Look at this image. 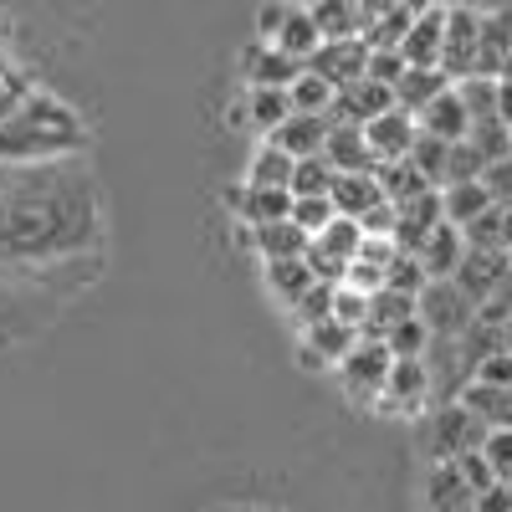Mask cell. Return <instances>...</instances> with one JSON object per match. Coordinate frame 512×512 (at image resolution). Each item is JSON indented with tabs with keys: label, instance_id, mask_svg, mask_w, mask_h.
<instances>
[{
	"label": "cell",
	"instance_id": "obj_21",
	"mask_svg": "<svg viewBox=\"0 0 512 512\" xmlns=\"http://www.w3.org/2000/svg\"><path fill=\"white\" fill-rule=\"evenodd\" d=\"M415 318V297H400V292H374L369 297V318H364V328H359V338H369V344H384L400 323H410Z\"/></svg>",
	"mask_w": 512,
	"mask_h": 512
},
{
	"label": "cell",
	"instance_id": "obj_11",
	"mask_svg": "<svg viewBox=\"0 0 512 512\" xmlns=\"http://www.w3.org/2000/svg\"><path fill=\"white\" fill-rule=\"evenodd\" d=\"M512 62V11H482V36H477V62L472 77L502 82Z\"/></svg>",
	"mask_w": 512,
	"mask_h": 512
},
{
	"label": "cell",
	"instance_id": "obj_58",
	"mask_svg": "<svg viewBox=\"0 0 512 512\" xmlns=\"http://www.w3.org/2000/svg\"><path fill=\"white\" fill-rule=\"evenodd\" d=\"M502 354H512V323H502Z\"/></svg>",
	"mask_w": 512,
	"mask_h": 512
},
{
	"label": "cell",
	"instance_id": "obj_17",
	"mask_svg": "<svg viewBox=\"0 0 512 512\" xmlns=\"http://www.w3.org/2000/svg\"><path fill=\"white\" fill-rule=\"evenodd\" d=\"M231 205L241 210L246 231H262V226L292 221V190H251V185H241V190L231 195Z\"/></svg>",
	"mask_w": 512,
	"mask_h": 512
},
{
	"label": "cell",
	"instance_id": "obj_1",
	"mask_svg": "<svg viewBox=\"0 0 512 512\" xmlns=\"http://www.w3.org/2000/svg\"><path fill=\"white\" fill-rule=\"evenodd\" d=\"M82 144V123L67 103L31 93L6 123H0V159H52Z\"/></svg>",
	"mask_w": 512,
	"mask_h": 512
},
{
	"label": "cell",
	"instance_id": "obj_20",
	"mask_svg": "<svg viewBox=\"0 0 512 512\" xmlns=\"http://www.w3.org/2000/svg\"><path fill=\"white\" fill-rule=\"evenodd\" d=\"M461 256H466L461 231H456L451 221H441V226L431 231V241L420 246V267H425V277H431V282H451L456 267H461Z\"/></svg>",
	"mask_w": 512,
	"mask_h": 512
},
{
	"label": "cell",
	"instance_id": "obj_39",
	"mask_svg": "<svg viewBox=\"0 0 512 512\" xmlns=\"http://www.w3.org/2000/svg\"><path fill=\"white\" fill-rule=\"evenodd\" d=\"M487 175V159L472 149V144H451V159H446V190L451 185H472V180H482Z\"/></svg>",
	"mask_w": 512,
	"mask_h": 512
},
{
	"label": "cell",
	"instance_id": "obj_19",
	"mask_svg": "<svg viewBox=\"0 0 512 512\" xmlns=\"http://www.w3.org/2000/svg\"><path fill=\"white\" fill-rule=\"evenodd\" d=\"M328 200H333V216H344V221H364L374 205H384V190H379V180H374V175H338V180H333V190H328Z\"/></svg>",
	"mask_w": 512,
	"mask_h": 512
},
{
	"label": "cell",
	"instance_id": "obj_47",
	"mask_svg": "<svg viewBox=\"0 0 512 512\" xmlns=\"http://www.w3.org/2000/svg\"><path fill=\"white\" fill-rule=\"evenodd\" d=\"M364 77L395 93V82L405 77V57H400V52H369V72H364Z\"/></svg>",
	"mask_w": 512,
	"mask_h": 512
},
{
	"label": "cell",
	"instance_id": "obj_37",
	"mask_svg": "<svg viewBox=\"0 0 512 512\" xmlns=\"http://www.w3.org/2000/svg\"><path fill=\"white\" fill-rule=\"evenodd\" d=\"M267 282H272V292L282 297V303L292 308L297 297H303V292L313 287V272H308L303 256H297V262H267Z\"/></svg>",
	"mask_w": 512,
	"mask_h": 512
},
{
	"label": "cell",
	"instance_id": "obj_6",
	"mask_svg": "<svg viewBox=\"0 0 512 512\" xmlns=\"http://www.w3.org/2000/svg\"><path fill=\"white\" fill-rule=\"evenodd\" d=\"M308 72H318L333 93L364 82V72H369V47H364V36H354V41H323V47L308 57Z\"/></svg>",
	"mask_w": 512,
	"mask_h": 512
},
{
	"label": "cell",
	"instance_id": "obj_30",
	"mask_svg": "<svg viewBox=\"0 0 512 512\" xmlns=\"http://www.w3.org/2000/svg\"><path fill=\"white\" fill-rule=\"evenodd\" d=\"M246 118H251V128L256 134H277V128L292 118V103H287V93L282 88H246Z\"/></svg>",
	"mask_w": 512,
	"mask_h": 512
},
{
	"label": "cell",
	"instance_id": "obj_5",
	"mask_svg": "<svg viewBox=\"0 0 512 512\" xmlns=\"http://www.w3.org/2000/svg\"><path fill=\"white\" fill-rule=\"evenodd\" d=\"M477 36H482V11H472V6H446L441 72H446L451 82L472 77V62H477Z\"/></svg>",
	"mask_w": 512,
	"mask_h": 512
},
{
	"label": "cell",
	"instance_id": "obj_52",
	"mask_svg": "<svg viewBox=\"0 0 512 512\" xmlns=\"http://www.w3.org/2000/svg\"><path fill=\"white\" fill-rule=\"evenodd\" d=\"M482 185L492 190V200H497V205H512V159L492 164L487 175H482Z\"/></svg>",
	"mask_w": 512,
	"mask_h": 512
},
{
	"label": "cell",
	"instance_id": "obj_18",
	"mask_svg": "<svg viewBox=\"0 0 512 512\" xmlns=\"http://www.w3.org/2000/svg\"><path fill=\"white\" fill-rule=\"evenodd\" d=\"M297 72H303V62L282 57L277 47H267V41H256V47L246 52V88H292Z\"/></svg>",
	"mask_w": 512,
	"mask_h": 512
},
{
	"label": "cell",
	"instance_id": "obj_14",
	"mask_svg": "<svg viewBox=\"0 0 512 512\" xmlns=\"http://www.w3.org/2000/svg\"><path fill=\"white\" fill-rule=\"evenodd\" d=\"M425 512H477V492L461 482L456 461H436L425 477Z\"/></svg>",
	"mask_w": 512,
	"mask_h": 512
},
{
	"label": "cell",
	"instance_id": "obj_26",
	"mask_svg": "<svg viewBox=\"0 0 512 512\" xmlns=\"http://www.w3.org/2000/svg\"><path fill=\"white\" fill-rule=\"evenodd\" d=\"M267 47H277L282 57H292V62H303V67H308V57L323 47V36H318L308 6H292L287 21H282V31H277V41H267Z\"/></svg>",
	"mask_w": 512,
	"mask_h": 512
},
{
	"label": "cell",
	"instance_id": "obj_36",
	"mask_svg": "<svg viewBox=\"0 0 512 512\" xmlns=\"http://www.w3.org/2000/svg\"><path fill=\"white\" fill-rule=\"evenodd\" d=\"M446 159H451V144H441L431 134H420L415 149H410V164L425 175V185H431V190H446Z\"/></svg>",
	"mask_w": 512,
	"mask_h": 512
},
{
	"label": "cell",
	"instance_id": "obj_3",
	"mask_svg": "<svg viewBox=\"0 0 512 512\" xmlns=\"http://www.w3.org/2000/svg\"><path fill=\"white\" fill-rule=\"evenodd\" d=\"M507 277H512V256H507V251H466L451 282L461 287V297H466L472 308H487L492 297L502 292Z\"/></svg>",
	"mask_w": 512,
	"mask_h": 512
},
{
	"label": "cell",
	"instance_id": "obj_54",
	"mask_svg": "<svg viewBox=\"0 0 512 512\" xmlns=\"http://www.w3.org/2000/svg\"><path fill=\"white\" fill-rule=\"evenodd\" d=\"M477 512H512V487H492V492H482L477 497Z\"/></svg>",
	"mask_w": 512,
	"mask_h": 512
},
{
	"label": "cell",
	"instance_id": "obj_24",
	"mask_svg": "<svg viewBox=\"0 0 512 512\" xmlns=\"http://www.w3.org/2000/svg\"><path fill=\"white\" fill-rule=\"evenodd\" d=\"M446 88H451V77H446L441 67H425V72H420V67H405V77L395 82V108H405V113L415 118L420 108H431Z\"/></svg>",
	"mask_w": 512,
	"mask_h": 512
},
{
	"label": "cell",
	"instance_id": "obj_41",
	"mask_svg": "<svg viewBox=\"0 0 512 512\" xmlns=\"http://www.w3.org/2000/svg\"><path fill=\"white\" fill-rule=\"evenodd\" d=\"M292 226L303 231L308 241L323 236V231L333 226V200H328V195H323V200H292Z\"/></svg>",
	"mask_w": 512,
	"mask_h": 512
},
{
	"label": "cell",
	"instance_id": "obj_15",
	"mask_svg": "<svg viewBox=\"0 0 512 512\" xmlns=\"http://www.w3.org/2000/svg\"><path fill=\"white\" fill-rule=\"evenodd\" d=\"M323 159L333 164V175H374L379 159L364 139V128H333L328 144H323Z\"/></svg>",
	"mask_w": 512,
	"mask_h": 512
},
{
	"label": "cell",
	"instance_id": "obj_59",
	"mask_svg": "<svg viewBox=\"0 0 512 512\" xmlns=\"http://www.w3.org/2000/svg\"><path fill=\"white\" fill-rule=\"evenodd\" d=\"M6 77H11V57H6V52H0V82H6Z\"/></svg>",
	"mask_w": 512,
	"mask_h": 512
},
{
	"label": "cell",
	"instance_id": "obj_48",
	"mask_svg": "<svg viewBox=\"0 0 512 512\" xmlns=\"http://www.w3.org/2000/svg\"><path fill=\"white\" fill-rule=\"evenodd\" d=\"M344 287H349V292H364V297H374V292H384V267L349 262V272H344Z\"/></svg>",
	"mask_w": 512,
	"mask_h": 512
},
{
	"label": "cell",
	"instance_id": "obj_31",
	"mask_svg": "<svg viewBox=\"0 0 512 512\" xmlns=\"http://www.w3.org/2000/svg\"><path fill=\"white\" fill-rule=\"evenodd\" d=\"M251 246L262 251L267 262H297V256H308V236L297 231L292 221H277V226L251 231Z\"/></svg>",
	"mask_w": 512,
	"mask_h": 512
},
{
	"label": "cell",
	"instance_id": "obj_40",
	"mask_svg": "<svg viewBox=\"0 0 512 512\" xmlns=\"http://www.w3.org/2000/svg\"><path fill=\"white\" fill-rule=\"evenodd\" d=\"M333 292H338V287H328V282H313V287H308V292L292 303V318L303 323V328H313V323L333 318Z\"/></svg>",
	"mask_w": 512,
	"mask_h": 512
},
{
	"label": "cell",
	"instance_id": "obj_43",
	"mask_svg": "<svg viewBox=\"0 0 512 512\" xmlns=\"http://www.w3.org/2000/svg\"><path fill=\"white\" fill-rule=\"evenodd\" d=\"M482 456H487V466H492V477H497L502 487H512V431H487Z\"/></svg>",
	"mask_w": 512,
	"mask_h": 512
},
{
	"label": "cell",
	"instance_id": "obj_57",
	"mask_svg": "<svg viewBox=\"0 0 512 512\" xmlns=\"http://www.w3.org/2000/svg\"><path fill=\"white\" fill-rule=\"evenodd\" d=\"M502 251L512 256V205H502Z\"/></svg>",
	"mask_w": 512,
	"mask_h": 512
},
{
	"label": "cell",
	"instance_id": "obj_29",
	"mask_svg": "<svg viewBox=\"0 0 512 512\" xmlns=\"http://www.w3.org/2000/svg\"><path fill=\"white\" fill-rule=\"evenodd\" d=\"M374 180H379L384 200H390L395 210L410 205V200H420V195H431V185H425V175H420L410 159H400V164H379V169H374Z\"/></svg>",
	"mask_w": 512,
	"mask_h": 512
},
{
	"label": "cell",
	"instance_id": "obj_35",
	"mask_svg": "<svg viewBox=\"0 0 512 512\" xmlns=\"http://www.w3.org/2000/svg\"><path fill=\"white\" fill-rule=\"evenodd\" d=\"M287 103H292V113H323L328 118V108H333V88L318 77V72H297V82L287 88Z\"/></svg>",
	"mask_w": 512,
	"mask_h": 512
},
{
	"label": "cell",
	"instance_id": "obj_7",
	"mask_svg": "<svg viewBox=\"0 0 512 512\" xmlns=\"http://www.w3.org/2000/svg\"><path fill=\"white\" fill-rule=\"evenodd\" d=\"M395 108V93L379 88V82H354V88H338L333 93V108H328V123L333 128H369L379 113Z\"/></svg>",
	"mask_w": 512,
	"mask_h": 512
},
{
	"label": "cell",
	"instance_id": "obj_8",
	"mask_svg": "<svg viewBox=\"0 0 512 512\" xmlns=\"http://www.w3.org/2000/svg\"><path fill=\"white\" fill-rule=\"evenodd\" d=\"M446 221V210H441V190H431V195H420V200H410V205H400L395 210V251L400 256H420V246L431 241V231Z\"/></svg>",
	"mask_w": 512,
	"mask_h": 512
},
{
	"label": "cell",
	"instance_id": "obj_55",
	"mask_svg": "<svg viewBox=\"0 0 512 512\" xmlns=\"http://www.w3.org/2000/svg\"><path fill=\"white\" fill-rule=\"evenodd\" d=\"M497 113H502V123L512 128V77H502V103H497Z\"/></svg>",
	"mask_w": 512,
	"mask_h": 512
},
{
	"label": "cell",
	"instance_id": "obj_32",
	"mask_svg": "<svg viewBox=\"0 0 512 512\" xmlns=\"http://www.w3.org/2000/svg\"><path fill=\"white\" fill-rule=\"evenodd\" d=\"M451 88H456V98H461V108H466V118H472V123L497 118L502 82H492V77H461V82H451Z\"/></svg>",
	"mask_w": 512,
	"mask_h": 512
},
{
	"label": "cell",
	"instance_id": "obj_2",
	"mask_svg": "<svg viewBox=\"0 0 512 512\" xmlns=\"http://www.w3.org/2000/svg\"><path fill=\"white\" fill-rule=\"evenodd\" d=\"M415 313H420L425 333H431L436 344H456V338L477 323V308L461 297L456 282H425V292L415 297Z\"/></svg>",
	"mask_w": 512,
	"mask_h": 512
},
{
	"label": "cell",
	"instance_id": "obj_12",
	"mask_svg": "<svg viewBox=\"0 0 512 512\" xmlns=\"http://www.w3.org/2000/svg\"><path fill=\"white\" fill-rule=\"evenodd\" d=\"M364 139H369V149H374L379 164H400V159H410L420 128H415V118H410L405 108H390V113H379V118L364 128Z\"/></svg>",
	"mask_w": 512,
	"mask_h": 512
},
{
	"label": "cell",
	"instance_id": "obj_61",
	"mask_svg": "<svg viewBox=\"0 0 512 512\" xmlns=\"http://www.w3.org/2000/svg\"><path fill=\"white\" fill-rule=\"evenodd\" d=\"M221 512H236V507H221Z\"/></svg>",
	"mask_w": 512,
	"mask_h": 512
},
{
	"label": "cell",
	"instance_id": "obj_4",
	"mask_svg": "<svg viewBox=\"0 0 512 512\" xmlns=\"http://www.w3.org/2000/svg\"><path fill=\"white\" fill-rule=\"evenodd\" d=\"M390 349H384V344H369V338H364V344L344 359V364H338V379H344V390L359 400V405H374V400H384V384H390Z\"/></svg>",
	"mask_w": 512,
	"mask_h": 512
},
{
	"label": "cell",
	"instance_id": "obj_53",
	"mask_svg": "<svg viewBox=\"0 0 512 512\" xmlns=\"http://www.w3.org/2000/svg\"><path fill=\"white\" fill-rule=\"evenodd\" d=\"M287 11H292V6H267L262 16H256V41H277V31H282Z\"/></svg>",
	"mask_w": 512,
	"mask_h": 512
},
{
	"label": "cell",
	"instance_id": "obj_42",
	"mask_svg": "<svg viewBox=\"0 0 512 512\" xmlns=\"http://www.w3.org/2000/svg\"><path fill=\"white\" fill-rule=\"evenodd\" d=\"M425 267H420V256H395V267L384 272V287L390 292H400V297H420L425 292Z\"/></svg>",
	"mask_w": 512,
	"mask_h": 512
},
{
	"label": "cell",
	"instance_id": "obj_38",
	"mask_svg": "<svg viewBox=\"0 0 512 512\" xmlns=\"http://www.w3.org/2000/svg\"><path fill=\"white\" fill-rule=\"evenodd\" d=\"M384 349H390V359H425V354H431V333H425L420 313H415L410 323H400L390 338H384Z\"/></svg>",
	"mask_w": 512,
	"mask_h": 512
},
{
	"label": "cell",
	"instance_id": "obj_44",
	"mask_svg": "<svg viewBox=\"0 0 512 512\" xmlns=\"http://www.w3.org/2000/svg\"><path fill=\"white\" fill-rule=\"evenodd\" d=\"M456 472H461V482L472 487L477 497L497 487V477H492V466H487V456H482V451H466V456H456Z\"/></svg>",
	"mask_w": 512,
	"mask_h": 512
},
{
	"label": "cell",
	"instance_id": "obj_9",
	"mask_svg": "<svg viewBox=\"0 0 512 512\" xmlns=\"http://www.w3.org/2000/svg\"><path fill=\"white\" fill-rule=\"evenodd\" d=\"M482 441H487V425L472 410H461L456 400H446L441 415H436V461H456L466 451H482Z\"/></svg>",
	"mask_w": 512,
	"mask_h": 512
},
{
	"label": "cell",
	"instance_id": "obj_33",
	"mask_svg": "<svg viewBox=\"0 0 512 512\" xmlns=\"http://www.w3.org/2000/svg\"><path fill=\"white\" fill-rule=\"evenodd\" d=\"M466 144H472V149L487 159V169H492V164L512 159V128L502 123V113H497V118H482V123H472V134H466Z\"/></svg>",
	"mask_w": 512,
	"mask_h": 512
},
{
	"label": "cell",
	"instance_id": "obj_56",
	"mask_svg": "<svg viewBox=\"0 0 512 512\" xmlns=\"http://www.w3.org/2000/svg\"><path fill=\"white\" fill-rule=\"evenodd\" d=\"M297 364H303V369H313V374H318V369H328V364H323V359H318V354H313L308 344H303V349H297Z\"/></svg>",
	"mask_w": 512,
	"mask_h": 512
},
{
	"label": "cell",
	"instance_id": "obj_13",
	"mask_svg": "<svg viewBox=\"0 0 512 512\" xmlns=\"http://www.w3.org/2000/svg\"><path fill=\"white\" fill-rule=\"evenodd\" d=\"M328 134H333V123H328L323 113H292L267 144H277V149L292 154V159H313V154H323Z\"/></svg>",
	"mask_w": 512,
	"mask_h": 512
},
{
	"label": "cell",
	"instance_id": "obj_16",
	"mask_svg": "<svg viewBox=\"0 0 512 512\" xmlns=\"http://www.w3.org/2000/svg\"><path fill=\"white\" fill-rule=\"evenodd\" d=\"M415 128H420V134H431V139H441V144H461L466 134H472V118H466L456 88H446L431 108L415 113Z\"/></svg>",
	"mask_w": 512,
	"mask_h": 512
},
{
	"label": "cell",
	"instance_id": "obj_49",
	"mask_svg": "<svg viewBox=\"0 0 512 512\" xmlns=\"http://www.w3.org/2000/svg\"><path fill=\"white\" fill-rule=\"evenodd\" d=\"M395 241L390 236H384V241H374V236H364V246H359V256H354V262H369V267H384V272H390L395 267Z\"/></svg>",
	"mask_w": 512,
	"mask_h": 512
},
{
	"label": "cell",
	"instance_id": "obj_34",
	"mask_svg": "<svg viewBox=\"0 0 512 512\" xmlns=\"http://www.w3.org/2000/svg\"><path fill=\"white\" fill-rule=\"evenodd\" d=\"M333 164L323 159V154H313V159H297V169H292V200H323L328 190H333Z\"/></svg>",
	"mask_w": 512,
	"mask_h": 512
},
{
	"label": "cell",
	"instance_id": "obj_25",
	"mask_svg": "<svg viewBox=\"0 0 512 512\" xmlns=\"http://www.w3.org/2000/svg\"><path fill=\"white\" fill-rule=\"evenodd\" d=\"M425 395H431V364L425 359H395L390 384H384V400L400 405V410H415Z\"/></svg>",
	"mask_w": 512,
	"mask_h": 512
},
{
	"label": "cell",
	"instance_id": "obj_60",
	"mask_svg": "<svg viewBox=\"0 0 512 512\" xmlns=\"http://www.w3.org/2000/svg\"><path fill=\"white\" fill-rule=\"evenodd\" d=\"M507 77H512V62H507Z\"/></svg>",
	"mask_w": 512,
	"mask_h": 512
},
{
	"label": "cell",
	"instance_id": "obj_27",
	"mask_svg": "<svg viewBox=\"0 0 512 512\" xmlns=\"http://www.w3.org/2000/svg\"><path fill=\"white\" fill-rule=\"evenodd\" d=\"M292 169H297L292 154H282L277 144H262V149L251 154L246 185H251V190H292Z\"/></svg>",
	"mask_w": 512,
	"mask_h": 512
},
{
	"label": "cell",
	"instance_id": "obj_23",
	"mask_svg": "<svg viewBox=\"0 0 512 512\" xmlns=\"http://www.w3.org/2000/svg\"><path fill=\"white\" fill-rule=\"evenodd\" d=\"M303 344H308V349H313L328 369H338V364H344V359L364 344V338H359V328H344L338 318H323V323L303 328Z\"/></svg>",
	"mask_w": 512,
	"mask_h": 512
},
{
	"label": "cell",
	"instance_id": "obj_45",
	"mask_svg": "<svg viewBox=\"0 0 512 512\" xmlns=\"http://www.w3.org/2000/svg\"><path fill=\"white\" fill-rule=\"evenodd\" d=\"M333 318L344 323V328H364L369 297H364V292H349V287H338V292H333Z\"/></svg>",
	"mask_w": 512,
	"mask_h": 512
},
{
	"label": "cell",
	"instance_id": "obj_22",
	"mask_svg": "<svg viewBox=\"0 0 512 512\" xmlns=\"http://www.w3.org/2000/svg\"><path fill=\"white\" fill-rule=\"evenodd\" d=\"M456 405L472 410L487 431H512V390H492V384H461Z\"/></svg>",
	"mask_w": 512,
	"mask_h": 512
},
{
	"label": "cell",
	"instance_id": "obj_10",
	"mask_svg": "<svg viewBox=\"0 0 512 512\" xmlns=\"http://www.w3.org/2000/svg\"><path fill=\"white\" fill-rule=\"evenodd\" d=\"M441 41H446V6H415V26L400 41L405 67H441Z\"/></svg>",
	"mask_w": 512,
	"mask_h": 512
},
{
	"label": "cell",
	"instance_id": "obj_28",
	"mask_svg": "<svg viewBox=\"0 0 512 512\" xmlns=\"http://www.w3.org/2000/svg\"><path fill=\"white\" fill-rule=\"evenodd\" d=\"M497 200H492V190L482 185V180H472V185H451V190H441V210H446V221L461 231V226H472L477 216H487Z\"/></svg>",
	"mask_w": 512,
	"mask_h": 512
},
{
	"label": "cell",
	"instance_id": "obj_50",
	"mask_svg": "<svg viewBox=\"0 0 512 512\" xmlns=\"http://www.w3.org/2000/svg\"><path fill=\"white\" fill-rule=\"evenodd\" d=\"M26 98H31L26 77H21V72H11L6 82H0V123H6V118H11V113H16V108H21Z\"/></svg>",
	"mask_w": 512,
	"mask_h": 512
},
{
	"label": "cell",
	"instance_id": "obj_51",
	"mask_svg": "<svg viewBox=\"0 0 512 512\" xmlns=\"http://www.w3.org/2000/svg\"><path fill=\"white\" fill-rule=\"evenodd\" d=\"M359 231H364V236H374V241H384V236H395V205H390V200H384V205H374L369 216L359 221Z\"/></svg>",
	"mask_w": 512,
	"mask_h": 512
},
{
	"label": "cell",
	"instance_id": "obj_46",
	"mask_svg": "<svg viewBox=\"0 0 512 512\" xmlns=\"http://www.w3.org/2000/svg\"><path fill=\"white\" fill-rule=\"evenodd\" d=\"M472 384H492V390H512V354H487L477 369H472Z\"/></svg>",
	"mask_w": 512,
	"mask_h": 512
}]
</instances>
